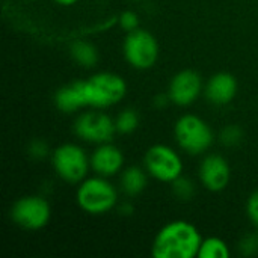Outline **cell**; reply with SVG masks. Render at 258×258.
<instances>
[{
	"mask_svg": "<svg viewBox=\"0 0 258 258\" xmlns=\"http://www.w3.org/2000/svg\"><path fill=\"white\" fill-rule=\"evenodd\" d=\"M201 243L197 227L187 221H172L156 234L151 254L154 258H194L198 257Z\"/></svg>",
	"mask_w": 258,
	"mask_h": 258,
	"instance_id": "obj_1",
	"label": "cell"
},
{
	"mask_svg": "<svg viewBox=\"0 0 258 258\" xmlns=\"http://www.w3.org/2000/svg\"><path fill=\"white\" fill-rule=\"evenodd\" d=\"M169 103H172L169 94H160V95H157V97L154 98V104H156L157 107H166Z\"/></svg>",
	"mask_w": 258,
	"mask_h": 258,
	"instance_id": "obj_25",
	"label": "cell"
},
{
	"mask_svg": "<svg viewBox=\"0 0 258 258\" xmlns=\"http://www.w3.org/2000/svg\"><path fill=\"white\" fill-rule=\"evenodd\" d=\"M127 94L124 79L115 73H97L85 80L86 103L91 107L106 109L118 104Z\"/></svg>",
	"mask_w": 258,
	"mask_h": 258,
	"instance_id": "obj_3",
	"label": "cell"
},
{
	"mask_svg": "<svg viewBox=\"0 0 258 258\" xmlns=\"http://www.w3.org/2000/svg\"><path fill=\"white\" fill-rule=\"evenodd\" d=\"M200 258H228L230 257V248L228 245L219 239V237H209L203 240L200 251H198Z\"/></svg>",
	"mask_w": 258,
	"mask_h": 258,
	"instance_id": "obj_17",
	"label": "cell"
},
{
	"mask_svg": "<svg viewBox=\"0 0 258 258\" xmlns=\"http://www.w3.org/2000/svg\"><path fill=\"white\" fill-rule=\"evenodd\" d=\"M119 24L121 27L125 30V32H132L135 29L139 27V18H138V14L133 12V11H125L121 14L119 17Z\"/></svg>",
	"mask_w": 258,
	"mask_h": 258,
	"instance_id": "obj_23",
	"label": "cell"
},
{
	"mask_svg": "<svg viewBox=\"0 0 258 258\" xmlns=\"http://www.w3.org/2000/svg\"><path fill=\"white\" fill-rule=\"evenodd\" d=\"M124 57L136 70H148L159 59L157 39L144 29H135L127 32L124 39Z\"/></svg>",
	"mask_w": 258,
	"mask_h": 258,
	"instance_id": "obj_6",
	"label": "cell"
},
{
	"mask_svg": "<svg viewBox=\"0 0 258 258\" xmlns=\"http://www.w3.org/2000/svg\"><path fill=\"white\" fill-rule=\"evenodd\" d=\"M200 180L206 189L210 192L224 190L231 180V168L225 157L221 154H209L201 160L200 165Z\"/></svg>",
	"mask_w": 258,
	"mask_h": 258,
	"instance_id": "obj_11",
	"label": "cell"
},
{
	"mask_svg": "<svg viewBox=\"0 0 258 258\" xmlns=\"http://www.w3.org/2000/svg\"><path fill=\"white\" fill-rule=\"evenodd\" d=\"M175 141L181 150L189 154H203L213 144V132L210 125L197 115H183L174 127Z\"/></svg>",
	"mask_w": 258,
	"mask_h": 258,
	"instance_id": "obj_4",
	"label": "cell"
},
{
	"mask_svg": "<svg viewBox=\"0 0 258 258\" xmlns=\"http://www.w3.org/2000/svg\"><path fill=\"white\" fill-rule=\"evenodd\" d=\"M172 194L181 201H189L195 195V184L190 178L181 174L178 178L172 181Z\"/></svg>",
	"mask_w": 258,
	"mask_h": 258,
	"instance_id": "obj_19",
	"label": "cell"
},
{
	"mask_svg": "<svg viewBox=\"0 0 258 258\" xmlns=\"http://www.w3.org/2000/svg\"><path fill=\"white\" fill-rule=\"evenodd\" d=\"M54 104L59 110L62 112H76L85 106L86 103V95H85V82H74L62 86L57 89L54 95Z\"/></svg>",
	"mask_w": 258,
	"mask_h": 258,
	"instance_id": "obj_14",
	"label": "cell"
},
{
	"mask_svg": "<svg viewBox=\"0 0 258 258\" xmlns=\"http://www.w3.org/2000/svg\"><path fill=\"white\" fill-rule=\"evenodd\" d=\"M147 187V174L138 166L127 168L121 175V189L127 197H136Z\"/></svg>",
	"mask_w": 258,
	"mask_h": 258,
	"instance_id": "obj_15",
	"label": "cell"
},
{
	"mask_svg": "<svg viewBox=\"0 0 258 258\" xmlns=\"http://www.w3.org/2000/svg\"><path fill=\"white\" fill-rule=\"evenodd\" d=\"M201 91H203L201 76L194 70H183L172 77L168 94L174 104L186 107L190 106L200 97Z\"/></svg>",
	"mask_w": 258,
	"mask_h": 258,
	"instance_id": "obj_10",
	"label": "cell"
},
{
	"mask_svg": "<svg viewBox=\"0 0 258 258\" xmlns=\"http://www.w3.org/2000/svg\"><path fill=\"white\" fill-rule=\"evenodd\" d=\"M51 163L54 172L63 181L71 184H80L88 175L91 159H88L82 147L74 144H63L53 151Z\"/></svg>",
	"mask_w": 258,
	"mask_h": 258,
	"instance_id": "obj_5",
	"label": "cell"
},
{
	"mask_svg": "<svg viewBox=\"0 0 258 258\" xmlns=\"http://www.w3.org/2000/svg\"><path fill=\"white\" fill-rule=\"evenodd\" d=\"M243 141V132L237 125H227L221 132V142L225 147H237Z\"/></svg>",
	"mask_w": 258,
	"mask_h": 258,
	"instance_id": "obj_20",
	"label": "cell"
},
{
	"mask_svg": "<svg viewBox=\"0 0 258 258\" xmlns=\"http://www.w3.org/2000/svg\"><path fill=\"white\" fill-rule=\"evenodd\" d=\"M124 165V154L121 150L109 142L100 144L91 156V168L97 175L112 177L121 171Z\"/></svg>",
	"mask_w": 258,
	"mask_h": 258,
	"instance_id": "obj_12",
	"label": "cell"
},
{
	"mask_svg": "<svg viewBox=\"0 0 258 258\" xmlns=\"http://www.w3.org/2000/svg\"><path fill=\"white\" fill-rule=\"evenodd\" d=\"M74 133L89 144H106L116 133L115 121L103 112L82 113L74 122Z\"/></svg>",
	"mask_w": 258,
	"mask_h": 258,
	"instance_id": "obj_9",
	"label": "cell"
},
{
	"mask_svg": "<svg viewBox=\"0 0 258 258\" xmlns=\"http://www.w3.org/2000/svg\"><path fill=\"white\" fill-rule=\"evenodd\" d=\"M246 213H248V218L254 222V225L258 227V190H255L248 203H246Z\"/></svg>",
	"mask_w": 258,
	"mask_h": 258,
	"instance_id": "obj_24",
	"label": "cell"
},
{
	"mask_svg": "<svg viewBox=\"0 0 258 258\" xmlns=\"http://www.w3.org/2000/svg\"><path fill=\"white\" fill-rule=\"evenodd\" d=\"M147 172L163 183H172L183 174V162L175 150L168 145L157 144L147 150L144 156Z\"/></svg>",
	"mask_w": 258,
	"mask_h": 258,
	"instance_id": "obj_7",
	"label": "cell"
},
{
	"mask_svg": "<svg viewBox=\"0 0 258 258\" xmlns=\"http://www.w3.org/2000/svg\"><path fill=\"white\" fill-rule=\"evenodd\" d=\"M56 2L62 6H70V5H74L77 0H56Z\"/></svg>",
	"mask_w": 258,
	"mask_h": 258,
	"instance_id": "obj_26",
	"label": "cell"
},
{
	"mask_svg": "<svg viewBox=\"0 0 258 258\" xmlns=\"http://www.w3.org/2000/svg\"><path fill=\"white\" fill-rule=\"evenodd\" d=\"M237 94V80L230 73L213 74L206 85V98L215 106H225Z\"/></svg>",
	"mask_w": 258,
	"mask_h": 258,
	"instance_id": "obj_13",
	"label": "cell"
},
{
	"mask_svg": "<svg viewBox=\"0 0 258 258\" xmlns=\"http://www.w3.org/2000/svg\"><path fill=\"white\" fill-rule=\"evenodd\" d=\"M257 234H258V231H257Z\"/></svg>",
	"mask_w": 258,
	"mask_h": 258,
	"instance_id": "obj_27",
	"label": "cell"
},
{
	"mask_svg": "<svg viewBox=\"0 0 258 258\" xmlns=\"http://www.w3.org/2000/svg\"><path fill=\"white\" fill-rule=\"evenodd\" d=\"M139 125V115L133 109H124L115 119V127L116 133L121 135H128L133 133Z\"/></svg>",
	"mask_w": 258,
	"mask_h": 258,
	"instance_id": "obj_18",
	"label": "cell"
},
{
	"mask_svg": "<svg viewBox=\"0 0 258 258\" xmlns=\"http://www.w3.org/2000/svg\"><path fill=\"white\" fill-rule=\"evenodd\" d=\"M70 51H71L73 59L79 65L86 67V68L94 67L97 63V60H98L97 48L91 42H88V41H76V42H73Z\"/></svg>",
	"mask_w": 258,
	"mask_h": 258,
	"instance_id": "obj_16",
	"label": "cell"
},
{
	"mask_svg": "<svg viewBox=\"0 0 258 258\" xmlns=\"http://www.w3.org/2000/svg\"><path fill=\"white\" fill-rule=\"evenodd\" d=\"M50 216L51 210L48 201L35 195L20 198L11 209L12 221L18 227L30 231L44 228L48 224Z\"/></svg>",
	"mask_w": 258,
	"mask_h": 258,
	"instance_id": "obj_8",
	"label": "cell"
},
{
	"mask_svg": "<svg viewBox=\"0 0 258 258\" xmlns=\"http://www.w3.org/2000/svg\"><path fill=\"white\" fill-rule=\"evenodd\" d=\"M239 251L245 257H252L258 254V234H246L239 242Z\"/></svg>",
	"mask_w": 258,
	"mask_h": 258,
	"instance_id": "obj_21",
	"label": "cell"
},
{
	"mask_svg": "<svg viewBox=\"0 0 258 258\" xmlns=\"http://www.w3.org/2000/svg\"><path fill=\"white\" fill-rule=\"evenodd\" d=\"M77 204L89 215H104L118 203V192L106 177L85 178L77 189Z\"/></svg>",
	"mask_w": 258,
	"mask_h": 258,
	"instance_id": "obj_2",
	"label": "cell"
},
{
	"mask_svg": "<svg viewBox=\"0 0 258 258\" xmlns=\"http://www.w3.org/2000/svg\"><path fill=\"white\" fill-rule=\"evenodd\" d=\"M27 151H29V154H30L32 159L42 160V159H45L48 156V145L44 141H41V139H35L29 145V150Z\"/></svg>",
	"mask_w": 258,
	"mask_h": 258,
	"instance_id": "obj_22",
	"label": "cell"
}]
</instances>
